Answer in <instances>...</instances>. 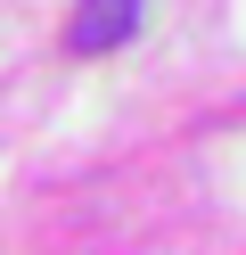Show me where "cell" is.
Returning <instances> with one entry per match:
<instances>
[{"instance_id": "1", "label": "cell", "mask_w": 246, "mask_h": 255, "mask_svg": "<svg viewBox=\"0 0 246 255\" xmlns=\"http://www.w3.org/2000/svg\"><path fill=\"white\" fill-rule=\"evenodd\" d=\"M131 25H140V0H82L74 25H66V50L74 58H98V50H123Z\"/></svg>"}]
</instances>
